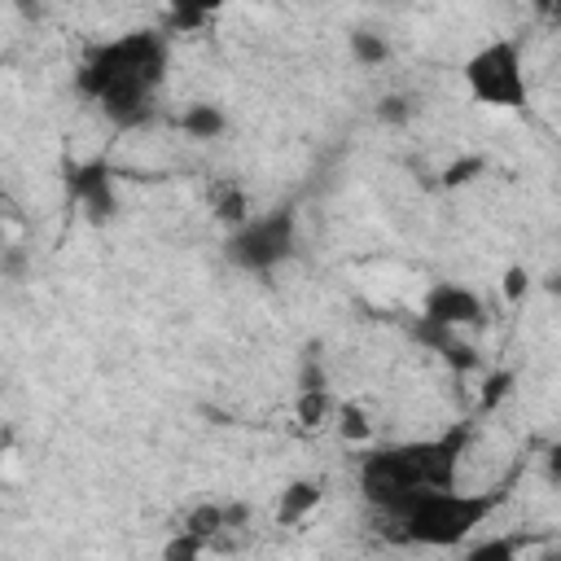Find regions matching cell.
<instances>
[{
  "label": "cell",
  "mask_w": 561,
  "mask_h": 561,
  "mask_svg": "<svg viewBox=\"0 0 561 561\" xmlns=\"http://www.w3.org/2000/svg\"><path fill=\"white\" fill-rule=\"evenodd\" d=\"M171 39L167 31H127L96 44L75 70V92L92 101L114 127H140L153 118L158 88L167 79Z\"/></svg>",
  "instance_id": "cell-1"
},
{
  "label": "cell",
  "mask_w": 561,
  "mask_h": 561,
  "mask_svg": "<svg viewBox=\"0 0 561 561\" xmlns=\"http://www.w3.org/2000/svg\"><path fill=\"white\" fill-rule=\"evenodd\" d=\"M465 447H469V421L447 425L443 434H430V438L368 447L359 456L355 486L373 513H399L416 491L456 486Z\"/></svg>",
  "instance_id": "cell-2"
},
{
  "label": "cell",
  "mask_w": 561,
  "mask_h": 561,
  "mask_svg": "<svg viewBox=\"0 0 561 561\" xmlns=\"http://www.w3.org/2000/svg\"><path fill=\"white\" fill-rule=\"evenodd\" d=\"M500 491H456V486H438V491H416L399 513H377L381 517V535L390 543H408V548H460L469 543L473 530L486 526V517L500 508Z\"/></svg>",
  "instance_id": "cell-3"
},
{
  "label": "cell",
  "mask_w": 561,
  "mask_h": 561,
  "mask_svg": "<svg viewBox=\"0 0 561 561\" xmlns=\"http://www.w3.org/2000/svg\"><path fill=\"white\" fill-rule=\"evenodd\" d=\"M460 79H465V92L486 110L522 114L530 105V79H526V57L517 39H491L473 48L460 66Z\"/></svg>",
  "instance_id": "cell-4"
},
{
  "label": "cell",
  "mask_w": 561,
  "mask_h": 561,
  "mask_svg": "<svg viewBox=\"0 0 561 561\" xmlns=\"http://www.w3.org/2000/svg\"><path fill=\"white\" fill-rule=\"evenodd\" d=\"M294 245H298V219L289 206L250 215L245 224L228 228V237H224V254L241 272H272L294 254Z\"/></svg>",
  "instance_id": "cell-5"
},
{
  "label": "cell",
  "mask_w": 561,
  "mask_h": 561,
  "mask_svg": "<svg viewBox=\"0 0 561 561\" xmlns=\"http://www.w3.org/2000/svg\"><path fill=\"white\" fill-rule=\"evenodd\" d=\"M66 193H70V202H75L92 224H105V219H114V210H118V193H114V175H110L105 158L70 162V167H66Z\"/></svg>",
  "instance_id": "cell-6"
},
{
  "label": "cell",
  "mask_w": 561,
  "mask_h": 561,
  "mask_svg": "<svg viewBox=\"0 0 561 561\" xmlns=\"http://www.w3.org/2000/svg\"><path fill=\"white\" fill-rule=\"evenodd\" d=\"M421 320L430 324H447V329H478L486 320V307L482 298L460 285V280H434L425 294H421Z\"/></svg>",
  "instance_id": "cell-7"
},
{
  "label": "cell",
  "mask_w": 561,
  "mask_h": 561,
  "mask_svg": "<svg viewBox=\"0 0 561 561\" xmlns=\"http://www.w3.org/2000/svg\"><path fill=\"white\" fill-rule=\"evenodd\" d=\"M206 206H210V215L224 224V228H237V224H245L254 210H250V188L237 180V175H215L210 184H206Z\"/></svg>",
  "instance_id": "cell-8"
},
{
  "label": "cell",
  "mask_w": 561,
  "mask_h": 561,
  "mask_svg": "<svg viewBox=\"0 0 561 561\" xmlns=\"http://www.w3.org/2000/svg\"><path fill=\"white\" fill-rule=\"evenodd\" d=\"M320 500H324V482L320 478H294L280 495H276V526H298V522H307L316 508H320Z\"/></svg>",
  "instance_id": "cell-9"
},
{
  "label": "cell",
  "mask_w": 561,
  "mask_h": 561,
  "mask_svg": "<svg viewBox=\"0 0 561 561\" xmlns=\"http://www.w3.org/2000/svg\"><path fill=\"white\" fill-rule=\"evenodd\" d=\"M333 408H337V399H333L329 386H298L294 416H298L302 430H324L333 421Z\"/></svg>",
  "instance_id": "cell-10"
},
{
  "label": "cell",
  "mask_w": 561,
  "mask_h": 561,
  "mask_svg": "<svg viewBox=\"0 0 561 561\" xmlns=\"http://www.w3.org/2000/svg\"><path fill=\"white\" fill-rule=\"evenodd\" d=\"M175 127H180L184 136H193V140H219V136L228 131V114H224L219 105H210V101H197V105H188V110L175 118Z\"/></svg>",
  "instance_id": "cell-11"
},
{
  "label": "cell",
  "mask_w": 561,
  "mask_h": 561,
  "mask_svg": "<svg viewBox=\"0 0 561 561\" xmlns=\"http://www.w3.org/2000/svg\"><path fill=\"white\" fill-rule=\"evenodd\" d=\"M228 0H167V26L171 31H202Z\"/></svg>",
  "instance_id": "cell-12"
},
{
  "label": "cell",
  "mask_w": 561,
  "mask_h": 561,
  "mask_svg": "<svg viewBox=\"0 0 561 561\" xmlns=\"http://www.w3.org/2000/svg\"><path fill=\"white\" fill-rule=\"evenodd\" d=\"M333 421H337V434H342L346 443H355V447L377 434V425H373V416L364 412V403H337V408H333Z\"/></svg>",
  "instance_id": "cell-13"
},
{
  "label": "cell",
  "mask_w": 561,
  "mask_h": 561,
  "mask_svg": "<svg viewBox=\"0 0 561 561\" xmlns=\"http://www.w3.org/2000/svg\"><path fill=\"white\" fill-rule=\"evenodd\" d=\"M351 57H355L364 70H373V66H386V61H390V44H386V35H377V31H351Z\"/></svg>",
  "instance_id": "cell-14"
},
{
  "label": "cell",
  "mask_w": 561,
  "mask_h": 561,
  "mask_svg": "<svg viewBox=\"0 0 561 561\" xmlns=\"http://www.w3.org/2000/svg\"><path fill=\"white\" fill-rule=\"evenodd\" d=\"M482 171H486V158H482V153H465V158L447 162V171H443V188H465V184H473Z\"/></svg>",
  "instance_id": "cell-15"
},
{
  "label": "cell",
  "mask_w": 561,
  "mask_h": 561,
  "mask_svg": "<svg viewBox=\"0 0 561 561\" xmlns=\"http://www.w3.org/2000/svg\"><path fill=\"white\" fill-rule=\"evenodd\" d=\"M517 552H522V539H486V543L465 548L469 561H513Z\"/></svg>",
  "instance_id": "cell-16"
},
{
  "label": "cell",
  "mask_w": 561,
  "mask_h": 561,
  "mask_svg": "<svg viewBox=\"0 0 561 561\" xmlns=\"http://www.w3.org/2000/svg\"><path fill=\"white\" fill-rule=\"evenodd\" d=\"M500 289H504V298H508V302H522V298H526V289H530V276H526V267H522V263L504 267V280H500Z\"/></svg>",
  "instance_id": "cell-17"
},
{
  "label": "cell",
  "mask_w": 561,
  "mask_h": 561,
  "mask_svg": "<svg viewBox=\"0 0 561 561\" xmlns=\"http://www.w3.org/2000/svg\"><path fill=\"white\" fill-rule=\"evenodd\" d=\"M508 390H513V373H504V368H500V373H491V377L482 381V408H495Z\"/></svg>",
  "instance_id": "cell-18"
},
{
  "label": "cell",
  "mask_w": 561,
  "mask_h": 561,
  "mask_svg": "<svg viewBox=\"0 0 561 561\" xmlns=\"http://www.w3.org/2000/svg\"><path fill=\"white\" fill-rule=\"evenodd\" d=\"M202 552H210V548H206L202 539H193L188 530H175V539L162 548V557H175V561H180V557H202Z\"/></svg>",
  "instance_id": "cell-19"
},
{
  "label": "cell",
  "mask_w": 561,
  "mask_h": 561,
  "mask_svg": "<svg viewBox=\"0 0 561 561\" xmlns=\"http://www.w3.org/2000/svg\"><path fill=\"white\" fill-rule=\"evenodd\" d=\"M408 114H412V110H408V101H403V96H386V101H381V110H377V118H381V123H408Z\"/></svg>",
  "instance_id": "cell-20"
},
{
  "label": "cell",
  "mask_w": 561,
  "mask_h": 561,
  "mask_svg": "<svg viewBox=\"0 0 561 561\" xmlns=\"http://www.w3.org/2000/svg\"><path fill=\"white\" fill-rule=\"evenodd\" d=\"M4 456H9V447H4V443H0V469H4Z\"/></svg>",
  "instance_id": "cell-21"
},
{
  "label": "cell",
  "mask_w": 561,
  "mask_h": 561,
  "mask_svg": "<svg viewBox=\"0 0 561 561\" xmlns=\"http://www.w3.org/2000/svg\"><path fill=\"white\" fill-rule=\"evenodd\" d=\"M0 245H4V215H0Z\"/></svg>",
  "instance_id": "cell-22"
}]
</instances>
